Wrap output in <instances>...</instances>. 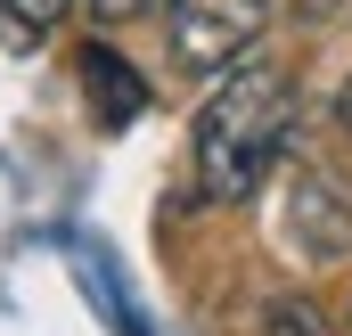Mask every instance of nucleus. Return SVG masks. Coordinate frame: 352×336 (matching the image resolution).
Returning <instances> with one entry per match:
<instances>
[{
  "label": "nucleus",
  "instance_id": "nucleus-1",
  "mask_svg": "<svg viewBox=\"0 0 352 336\" xmlns=\"http://www.w3.org/2000/svg\"><path fill=\"white\" fill-rule=\"evenodd\" d=\"M287 123H295V74L270 66V58H238L197 115V197L238 205L278 165Z\"/></svg>",
  "mask_w": 352,
  "mask_h": 336
},
{
  "label": "nucleus",
  "instance_id": "nucleus-2",
  "mask_svg": "<svg viewBox=\"0 0 352 336\" xmlns=\"http://www.w3.org/2000/svg\"><path fill=\"white\" fill-rule=\"evenodd\" d=\"M164 25H173V58L188 74H230L238 58H254L270 0H164Z\"/></svg>",
  "mask_w": 352,
  "mask_h": 336
},
{
  "label": "nucleus",
  "instance_id": "nucleus-3",
  "mask_svg": "<svg viewBox=\"0 0 352 336\" xmlns=\"http://www.w3.org/2000/svg\"><path fill=\"white\" fill-rule=\"evenodd\" d=\"M82 83H90V107H98V123H107V132H123V123L140 115V98H148L140 74H131L107 41H90V50H82Z\"/></svg>",
  "mask_w": 352,
  "mask_h": 336
},
{
  "label": "nucleus",
  "instance_id": "nucleus-4",
  "mask_svg": "<svg viewBox=\"0 0 352 336\" xmlns=\"http://www.w3.org/2000/svg\"><path fill=\"white\" fill-rule=\"evenodd\" d=\"M263 336H336V328H328V312H320L311 295H278L270 320H263Z\"/></svg>",
  "mask_w": 352,
  "mask_h": 336
},
{
  "label": "nucleus",
  "instance_id": "nucleus-5",
  "mask_svg": "<svg viewBox=\"0 0 352 336\" xmlns=\"http://www.w3.org/2000/svg\"><path fill=\"white\" fill-rule=\"evenodd\" d=\"M66 8H74V0H0V25H8V41H41Z\"/></svg>",
  "mask_w": 352,
  "mask_h": 336
},
{
  "label": "nucleus",
  "instance_id": "nucleus-6",
  "mask_svg": "<svg viewBox=\"0 0 352 336\" xmlns=\"http://www.w3.org/2000/svg\"><path fill=\"white\" fill-rule=\"evenodd\" d=\"M90 17H98V25H131V17H140V8H156V0H82Z\"/></svg>",
  "mask_w": 352,
  "mask_h": 336
},
{
  "label": "nucleus",
  "instance_id": "nucleus-7",
  "mask_svg": "<svg viewBox=\"0 0 352 336\" xmlns=\"http://www.w3.org/2000/svg\"><path fill=\"white\" fill-rule=\"evenodd\" d=\"M336 123H344V132H352V83H344V98H336Z\"/></svg>",
  "mask_w": 352,
  "mask_h": 336
}]
</instances>
